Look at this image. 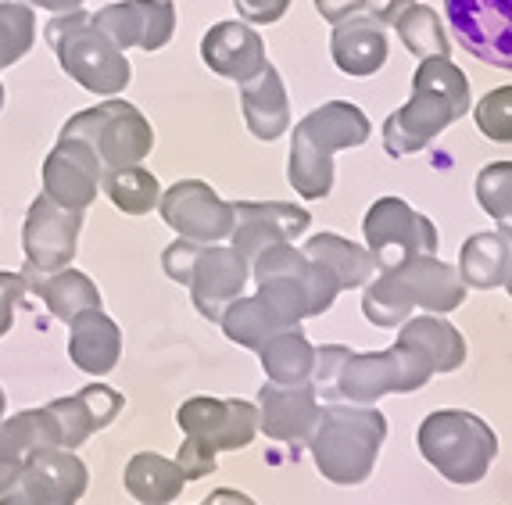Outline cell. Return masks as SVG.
Segmentation results:
<instances>
[{"mask_svg": "<svg viewBox=\"0 0 512 505\" xmlns=\"http://www.w3.org/2000/svg\"><path fill=\"white\" fill-rule=\"evenodd\" d=\"M176 466H180L187 480H201L208 473H215V452L208 445H201V441H194V437H183Z\"/></svg>", "mask_w": 512, "mask_h": 505, "instance_id": "cell-39", "label": "cell"}, {"mask_svg": "<svg viewBox=\"0 0 512 505\" xmlns=\"http://www.w3.org/2000/svg\"><path fill=\"white\" fill-rule=\"evenodd\" d=\"M101 172V158L86 140L58 137L51 155L43 158V194L61 208L86 212L94 205V197L101 194Z\"/></svg>", "mask_w": 512, "mask_h": 505, "instance_id": "cell-16", "label": "cell"}, {"mask_svg": "<svg viewBox=\"0 0 512 505\" xmlns=\"http://www.w3.org/2000/svg\"><path fill=\"white\" fill-rule=\"evenodd\" d=\"M394 29H398L402 43L416 58H448V51H452V40L444 33V22L427 4H409L402 15L394 18Z\"/></svg>", "mask_w": 512, "mask_h": 505, "instance_id": "cell-33", "label": "cell"}, {"mask_svg": "<svg viewBox=\"0 0 512 505\" xmlns=\"http://www.w3.org/2000/svg\"><path fill=\"white\" fill-rule=\"evenodd\" d=\"M473 115H477V126L487 140L512 144V86H498V90L484 94Z\"/></svg>", "mask_w": 512, "mask_h": 505, "instance_id": "cell-36", "label": "cell"}, {"mask_svg": "<svg viewBox=\"0 0 512 505\" xmlns=\"http://www.w3.org/2000/svg\"><path fill=\"white\" fill-rule=\"evenodd\" d=\"M369 8H373V0H316V11L333 26L351 15H369Z\"/></svg>", "mask_w": 512, "mask_h": 505, "instance_id": "cell-42", "label": "cell"}, {"mask_svg": "<svg viewBox=\"0 0 512 505\" xmlns=\"http://www.w3.org/2000/svg\"><path fill=\"white\" fill-rule=\"evenodd\" d=\"M477 201L512 244V162H491L477 176Z\"/></svg>", "mask_w": 512, "mask_h": 505, "instance_id": "cell-35", "label": "cell"}, {"mask_svg": "<svg viewBox=\"0 0 512 505\" xmlns=\"http://www.w3.org/2000/svg\"><path fill=\"white\" fill-rule=\"evenodd\" d=\"M409 4L416 0H373V8H369V18H376L380 26H394V18L402 15Z\"/></svg>", "mask_w": 512, "mask_h": 505, "instance_id": "cell-43", "label": "cell"}, {"mask_svg": "<svg viewBox=\"0 0 512 505\" xmlns=\"http://www.w3.org/2000/svg\"><path fill=\"white\" fill-rule=\"evenodd\" d=\"M162 269L169 280L190 287L194 309L208 323H219L222 309L240 298L251 280V262L240 251L219 248V244H194L183 237H176L162 251Z\"/></svg>", "mask_w": 512, "mask_h": 505, "instance_id": "cell-7", "label": "cell"}, {"mask_svg": "<svg viewBox=\"0 0 512 505\" xmlns=\"http://www.w3.org/2000/svg\"><path fill=\"white\" fill-rule=\"evenodd\" d=\"M434 377V362L419 348L405 341H394L387 351H366V355H348L337 369V380L330 387L326 402L348 405H373L384 394L394 391H419Z\"/></svg>", "mask_w": 512, "mask_h": 505, "instance_id": "cell-9", "label": "cell"}, {"mask_svg": "<svg viewBox=\"0 0 512 505\" xmlns=\"http://www.w3.org/2000/svg\"><path fill=\"white\" fill-rule=\"evenodd\" d=\"M301 251H305L308 258L323 262V266L337 276L341 291L366 287V283L373 280V273H376L373 255H369L366 248H359L355 240H344V237H337V233H316V237L308 240Z\"/></svg>", "mask_w": 512, "mask_h": 505, "instance_id": "cell-29", "label": "cell"}, {"mask_svg": "<svg viewBox=\"0 0 512 505\" xmlns=\"http://www.w3.org/2000/svg\"><path fill=\"white\" fill-rule=\"evenodd\" d=\"M373 133L359 104L326 101L294 126L287 180L305 201H319L333 190V151L362 147Z\"/></svg>", "mask_w": 512, "mask_h": 505, "instance_id": "cell-3", "label": "cell"}, {"mask_svg": "<svg viewBox=\"0 0 512 505\" xmlns=\"http://www.w3.org/2000/svg\"><path fill=\"white\" fill-rule=\"evenodd\" d=\"M61 137H79L94 147L104 169H126V165H140L154 147V129L144 119L137 104L108 97V101L76 112Z\"/></svg>", "mask_w": 512, "mask_h": 505, "instance_id": "cell-10", "label": "cell"}, {"mask_svg": "<svg viewBox=\"0 0 512 505\" xmlns=\"http://www.w3.org/2000/svg\"><path fill=\"white\" fill-rule=\"evenodd\" d=\"M69 359L90 377H104L122 359V330L104 309H86L69 323Z\"/></svg>", "mask_w": 512, "mask_h": 505, "instance_id": "cell-23", "label": "cell"}, {"mask_svg": "<svg viewBox=\"0 0 512 505\" xmlns=\"http://www.w3.org/2000/svg\"><path fill=\"white\" fill-rule=\"evenodd\" d=\"M26 298V276L22 273H0V337L8 334L15 323V309Z\"/></svg>", "mask_w": 512, "mask_h": 505, "instance_id": "cell-40", "label": "cell"}, {"mask_svg": "<svg viewBox=\"0 0 512 505\" xmlns=\"http://www.w3.org/2000/svg\"><path fill=\"white\" fill-rule=\"evenodd\" d=\"M240 108H244V122L258 140H280L291 129V101L283 90L280 72L265 61V69L251 76L248 83H240Z\"/></svg>", "mask_w": 512, "mask_h": 505, "instance_id": "cell-24", "label": "cell"}, {"mask_svg": "<svg viewBox=\"0 0 512 505\" xmlns=\"http://www.w3.org/2000/svg\"><path fill=\"white\" fill-rule=\"evenodd\" d=\"M219 326L233 344L258 351L265 341H273L287 326H298V323H287V319H283L265 298H258V294L255 298H244V294H240V298H233L230 305L222 309Z\"/></svg>", "mask_w": 512, "mask_h": 505, "instance_id": "cell-27", "label": "cell"}, {"mask_svg": "<svg viewBox=\"0 0 512 505\" xmlns=\"http://www.w3.org/2000/svg\"><path fill=\"white\" fill-rule=\"evenodd\" d=\"M444 15L473 58L512 72V0H444Z\"/></svg>", "mask_w": 512, "mask_h": 505, "instance_id": "cell-12", "label": "cell"}, {"mask_svg": "<svg viewBox=\"0 0 512 505\" xmlns=\"http://www.w3.org/2000/svg\"><path fill=\"white\" fill-rule=\"evenodd\" d=\"M505 291L512 294V262H509V273H505Z\"/></svg>", "mask_w": 512, "mask_h": 505, "instance_id": "cell-46", "label": "cell"}, {"mask_svg": "<svg viewBox=\"0 0 512 505\" xmlns=\"http://www.w3.org/2000/svg\"><path fill=\"white\" fill-rule=\"evenodd\" d=\"M366 244L380 269L394 266L409 255H434L437 230L427 215L412 212L402 197H380L366 212Z\"/></svg>", "mask_w": 512, "mask_h": 505, "instance_id": "cell-11", "label": "cell"}, {"mask_svg": "<svg viewBox=\"0 0 512 505\" xmlns=\"http://www.w3.org/2000/svg\"><path fill=\"white\" fill-rule=\"evenodd\" d=\"M258 355H262L265 377L273 384H305L316 369V348L301 334V326H287L273 341H265Z\"/></svg>", "mask_w": 512, "mask_h": 505, "instance_id": "cell-31", "label": "cell"}, {"mask_svg": "<svg viewBox=\"0 0 512 505\" xmlns=\"http://www.w3.org/2000/svg\"><path fill=\"white\" fill-rule=\"evenodd\" d=\"M205 505H208V502H205Z\"/></svg>", "mask_w": 512, "mask_h": 505, "instance_id": "cell-49", "label": "cell"}, {"mask_svg": "<svg viewBox=\"0 0 512 505\" xmlns=\"http://www.w3.org/2000/svg\"><path fill=\"white\" fill-rule=\"evenodd\" d=\"M398 341L412 344L434 362V373H455L466 362V341L459 337L452 323H444L437 316H416L405 319Z\"/></svg>", "mask_w": 512, "mask_h": 505, "instance_id": "cell-30", "label": "cell"}, {"mask_svg": "<svg viewBox=\"0 0 512 505\" xmlns=\"http://www.w3.org/2000/svg\"><path fill=\"white\" fill-rule=\"evenodd\" d=\"M319 420V394L312 380L305 384H273L265 380L258 391V427L265 437L283 441V445H298L308 441Z\"/></svg>", "mask_w": 512, "mask_h": 505, "instance_id": "cell-19", "label": "cell"}, {"mask_svg": "<svg viewBox=\"0 0 512 505\" xmlns=\"http://www.w3.org/2000/svg\"><path fill=\"white\" fill-rule=\"evenodd\" d=\"M312 215L283 201H233V251L255 258L273 244H294V237L308 230Z\"/></svg>", "mask_w": 512, "mask_h": 505, "instance_id": "cell-18", "label": "cell"}, {"mask_svg": "<svg viewBox=\"0 0 512 505\" xmlns=\"http://www.w3.org/2000/svg\"><path fill=\"white\" fill-rule=\"evenodd\" d=\"M512 262V248L502 233H473L459 251V276L466 287L495 291L505 283Z\"/></svg>", "mask_w": 512, "mask_h": 505, "instance_id": "cell-28", "label": "cell"}, {"mask_svg": "<svg viewBox=\"0 0 512 505\" xmlns=\"http://www.w3.org/2000/svg\"><path fill=\"white\" fill-rule=\"evenodd\" d=\"M101 190L108 201L126 215H147L162 201V183L144 165H126V169H104Z\"/></svg>", "mask_w": 512, "mask_h": 505, "instance_id": "cell-32", "label": "cell"}, {"mask_svg": "<svg viewBox=\"0 0 512 505\" xmlns=\"http://www.w3.org/2000/svg\"><path fill=\"white\" fill-rule=\"evenodd\" d=\"M51 51L58 54V65L65 69V76L76 79L83 90L101 97L122 94L133 79L126 51H119L101 29L94 26V18L86 15L83 8L54 15L43 29Z\"/></svg>", "mask_w": 512, "mask_h": 505, "instance_id": "cell-6", "label": "cell"}, {"mask_svg": "<svg viewBox=\"0 0 512 505\" xmlns=\"http://www.w3.org/2000/svg\"><path fill=\"white\" fill-rule=\"evenodd\" d=\"M470 108V79L452 58H423L412 76V97L384 122L387 155H416L437 133L462 119Z\"/></svg>", "mask_w": 512, "mask_h": 505, "instance_id": "cell-1", "label": "cell"}, {"mask_svg": "<svg viewBox=\"0 0 512 505\" xmlns=\"http://www.w3.org/2000/svg\"><path fill=\"white\" fill-rule=\"evenodd\" d=\"M0 505H76L69 495H61L58 488H51L43 477H36L33 470H22V477L15 480V488H8L0 495Z\"/></svg>", "mask_w": 512, "mask_h": 505, "instance_id": "cell-37", "label": "cell"}, {"mask_svg": "<svg viewBox=\"0 0 512 505\" xmlns=\"http://www.w3.org/2000/svg\"><path fill=\"white\" fill-rule=\"evenodd\" d=\"M36 15L22 0H0V69H11L33 51Z\"/></svg>", "mask_w": 512, "mask_h": 505, "instance_id": "cell-34", "label": "cell"}, {"mask_svg": "<svg viewBox=\"0 0 512 505\" xmlns=\"http://www.w3.org/2000/svg\"><path fill=\"white\" fill-rule=\"evenodd\" d=\"M384 437V412L369 409V405L333 402L319 409L308 448H312V463L326 480H333V484H362L373 473Z\"/></svg>", "mask_w": 512, "mask_h": 505, "instance_id": "cell-4", "label": "cell"}, {"mask_svg": "<svg viewBox=\"0 0 512 505\" xmlns=\"http://www.w3.org/2000/svg\"><path fill=\"white\" fill-rule=\"evenodd\" d=\"M22 276H26V294H36L51 309V316L61 319V323H72L86 309H101V291L79 269L65 266L58 273H22Z\"/></svg>", "mask_w": 512, "mask_h": 505, "instance_id": "cell-25", "label": "cell"}, {"mask_svg": "<svg viewBox=\"0 0 512 505\" xmlns=\"http://www.w3.org/2000/svg\"><path fill=\"white\" fill-rule=\"evenodd\" d=\"M208 505H255L248 495H240V491H230V488H219L208 495Z\"/></svg>", "mask_w": 512, "mask_h": 505, "instance_id": "cell-45", "label": "cell"}, {"mask_svg": "<svg viewBox=\"0 0 512 505\" xmlns=\"http://www.w3.org/2000/svg\"><path fill=\"white\" fill-rule=\"evenodd\" d=\"M201 58L222 79L248 83L251 76L265 69V43L248 22H215L201 36Z\"/></svg>", "mask_w": 512, "mask_h": 505, "instance_id": "cell-21", "label": "cell"}, {"mask_svg": "<svg viewBox=\"0 0 512 505\" xmlns=\"http://www.w3.org/2000/svg\"><path fill=\"white\" fill-rule=\"evenodd\" d=\"M122 484L140 505H172L187 488V477L176 466V459H165L158 452H137L126 463Z\"/></svg>", "mask_w": 512, "mask_h": 505, "instance_id": "cell-26", "label": "cell"}, {"mask_svg": "<svg viewBox=\"0 0 512 505\" xmlns=\"http://www.w3.org/2000/svg\"><path fill=\"white\" fill-rule=\"evenodd\" d=\"M176 423L187 437L208 445L212 452H237L248 448L258 434V405L240 398H212L194 394L180 405Z\"/></svg>", "mask_w": 512, "mask_h": 505, "instance_id": "cell-13", "label": "cell"}, {"mask_svg": "<svg viewBox=\"0 0 512 505\" xmlns=\"http://www.w3.org/2000/svg\"><path fill=\"white\" fill-rule=\"evenodd\" d=\"M4 97L8 94H4V83H0V112H4Z\"/></svg>", "mask_w": 512, "mask_h": 505, "instance_id": "cell-48", "label": "cell"}, {"mask_svg": "<svg viewBox=\"0 0 512 505\" xmlns=\"http://www.w3.org/2000/svg\"><path fill=\"white\" fill-rule=\"evenodd\" d=\"M4 405H8V398H4V387H0V420H4Z\"/></svg>", "mask_w": 512, "mask_h": 505, "instance_id": "cell-47", "label": "cell"}, {"mask_svg": "<svg viewBox=\"0 0 512 505\" xmlns=\"http://www.w3.org/2000/svg\"><path fill=\"white\" fill-rule=\"evenodd\" d=\"M233 4H237V15L255 26H273L291 8V0H233Z\"/></svg>", "mask_w": 512, "mask_h": 505, "instance_id": "cell-41", "label": "cell"}, {"mask_svg": "<svg viewBox=\"0 0 512 505\" xmlns=\"http://www.w3.org/2000/svg\"><path fill=\"white\" fill-rule=\"evenodd\" d=\"M251 276L258 283V298L269 301L287 323L323 316L341 294L337 276L294 244H273L258 251L251 258Z\"/></svg>", "mask_w": 512, "mask_h": 505, "instance_id": "cell-5", "label": "cell"}, {"mask_svg": "<svg viewBox=\"0 0 512 505\" xmlns=\"http://www.w3.org/2000/svg\"><path fill=\"white\" fill-rule=\"evenodd\" d=\"M122 405H126V398H122L115 387L86 384V387H79L76 394L58 398V402L43 405V409H47V416H51L54 427H58L61 448L76 452V448L86 445L97 430L111 427V420L122 412Z\"/></svg>", "mask_w": 512, "mask_h": 505, "instance_id": "cell-20", "label": "cell"}, {"mask_svg": "<svg viewBox=\"0 0 512 505\" xmlns=\"http://www.w3.org/2000/svg\"><path fill=\"white\" fill-rule=\"evenodd\" d=\"M158 212L176 230V237L194 244H219L233 233V205L222 201L205 180L172 183L169 190H162Z\"/></svg>", "mask_w": 512, "mask_h": 505, "instance_id": "cell-15", "label": "cell"}, {"mask_svg": "<svg viewBox=\"0 0 512 505\" xmlns=\"http://www.w3.org/2000/svg\"><path fill=\"white\" fill-rule=\"evenodd\" d=\"M79 230H83V212L54 205L47 194L36 197L22 226V251H26L22 273H58L69 266L76 258Z\"/></svg>", "mask_w": 512, "mask_h": 505, "instance_id": "cell-14", "label": "cell"}, {"mask_svg": "<svg viewBox=\"0 0 512 505\" xmlns=\"http://www.w3.org/2000/svg\"><path fill=\"white\" fill-rule=\"evenodd\" d=\"M330 54L344 76H373L387 61V29L369 15L344 18L333 26Z\"/></svg>", "mask_w": 512, "mask_h": 505, "instance_id": "cell-22", "label": "cell"}, {"mask_svg": "<svg viewBox=\"0 0 512 505\" xmlns=\"http://www.w3.org/2000/svg\"><path fill=\"white\" fill-rule=\"evenodd\" d=\"M466 298V283L448 262L434 255H409L394 266L380 269V280L366 283L362 312L373 326H402L409 312H452Z\"/></svg>", "mask_w": 512, "mask_h": 505, "instance_id": "cell-2", "label": "cell"}, {"mask_svg": "<svg viewBox=\"0 0 512 505\" xmlns=\"http://www.w3.org/2000/svg\"><path fill=\"white\" fill-rule=\"evenodd\" d=\"M22 4H29V8H47V11H54V15L83 8V0H22Z\"/></svg>", "mask_w": 512, "mask_h": 505, "instance_id": "cell-44", "label": "cell"}, {"mask_svg": "<svg viewBox=\"0 0 512 505\" xmlns=\"http://www.w3.org/2000/svg\"><path fill=\"white\" fill-rule=\"evenodd\" d=\"M26 463H29V448L22 441V434H18L11 420H0V495L8 488H15V480L22 477Z\"/></svg>", "mask_w": 512, "mask_h": 505, "instance_id": "cell-38", "label": "cell"}, {"mask_svg": "<svg viewBox=\"0 0 512 505\" xmlns=\"http://www.w3.org/2000/svg\"><path fill=\"white\" fill-rule=\"evenodd\" d=\"M419 452L452 484H477L498 455V437L480 416L462 409L430 412L419 427Z\"/></svg>", "mask_w": 512, "mask_h": 505, "instance_id": "cell-8", "label": "cell"}, {"mask_svg": "<svg viewBox=\"0 0 512 505\" xmlns=\"http://www.w3.org/2000/svg\"><path fill=\"white\" fill-rule=\"evenodd\" d=\"M90 18L119 51H129V47H140L147 54L162 51L176 33L172 0H115Z\"/></svg>", "mask_w": 512, "mask_h": 505, "instance_id": "cell-17", "label": "cell"}]
</instances>
